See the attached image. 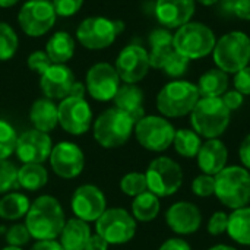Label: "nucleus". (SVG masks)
I'll use <instances>...</instances> for the list:
<instances>
[{
  "label": "nucleus",
  "mask_w": 250,
  "mask_h": 250,
  "mask_svg": "<svg viewBox=\"0 0 250 250\" xmlns=\"http://www.w3.org/2000/svg\"><path fill=\"white\" fill-rule=\"evenodd\" d=\"M66 224L62 204L50 195H41L31 202L25 226L35 240H56Z\"/></svg>",
  "instance_id": "1"
},
{
  "label": "nucleus",
  "mask_w": 250,
  "mask_h": 250,
  "mask_svg": "<svg viewBox=\"0 0 250 250\" xmlns=\"http://www.w3.org/2000/svg\"><path fill=\"white\" fill-rule=\"evenodd\" d=\"M230 110L218 98H199L190 113V125L193 130L207 139H218L230 125Z\"/></svg>",
  "instance_id": "2"
},
{
  "label": "nucleus",
  "mask_w": 250,
  "mask_h": 250,
  "mask_svg": "<svg viewBox=\"0 0 250 250\" xmlns=\"http://www.w3.org/2000/svg\"><path fill=\"white\" fill-rule=\"evenodd\" d=\"M218 201L230 208L239 209L250 202V171L240 166H229L215 176V193Z\"/></svg>",
  "instance_id": "3"
},
{
  "label": "nucleus",
  "mask_w": 250,
  "mask_h": 250,
  "mask_svg": "<svg viewBox=\"0 0 250 250\" xmlns=\"http://www.w3.org/2000/svg\"><path fill=\"white\" fill-rule=\"evenodd\" d=\"M201 95L198 86L188 81H173L161 88L157 95L158 111L168 119L188 116L193 111Z\"/></svg>",
  "instance_id": "4"
},
{
  "label": "nucleus",
  "mask_w": 250,
  "mask_h": 250,
  "mask_svg": "<svg viewBox=\"0 0 250 250\" xmlns=\"http://www.w3.org/2000/svg\"><path fill=\"white\" fill-rule=\"evenodd\" d=\"M135 122L119 108L103 111L94 122V138L105 149L123 146L132 136Z\"/></svg>",
  "instance_id": "5"
},
{
  "label": "nucleus",
  "mask_w": 250,
  "mask_h": 250,
  "mask_svg": "<svg viewBox=\"0 0 250 250\" xmlns=\"http://www.w3.org/2000/svg\"><path fill=\"white\" fill-rule=\"evenodd\" d=\"M214 63L226 73H237L250 63V38L242 31L223 35L212 50Z\"/></svg>",
  "instance_id": "6"
},
{
  "label": "nucleus",
  "mask_w": 250,
  "mask_h": 250,
  "mask_svg": "<svg viewBox=\"0 0 250 250\" xmlns=\"http://www.w3.org/2000/svg\"><path fill=\"white\" fill-rule=\"evenodd\" d=\"M215 34L201 22H188L173 34V47L189 60H198L212 53L215 47Z\"/></svg>",
  "instance_id": "7"
},
{
  "label": "nucleus",
  "mask_w": 250,
  "mask_h": 250,
  "mask_svg": "<svg viewBox=\"0 0 250 250\" xmlns=\"http://www.w3.org/2000/svg\"><path fill=\"white\" fill-rule=\"evenodd\" d=\"M123 29L125 23L122 21L104 16H89L79 23L76 38L88 50H104L114 42Z\"/></svg>",
  "instance_id": "8"
},
{
  "label": "nucleus",
  "mask_w": 250,
  "mask_h": 250,
  "mask_svg": "<svg viewBox=\"0 0 250 250\" xmlns=\"http://www.w3.org/2000/svg\"><path fill=\"white\" fill-rule=\"evenodd\" d=\"M145 177L148 190L158 198L174 195L183 185V171L170 157H158L152 160L146 168Z\"/></svg>",
  "instance_id": "9"
},
{
  "label": "nucleus",
  "mask_w": 250,
  "mask_h": 250,
  "mask_svg": "<svg viewBox=\"0 0 250 250\" xmlns=\"http://www.w3.org/2000/svg\"><path fill=\"white\" fill-rule=\"evenodd\" d=\"M95 233L108 245H125L136 234V220L123 208H107L95 221Z\"/></svg>",
  "instance_id": "10"
},
{
  "label": "nucleus",
  "mask_w": 250,
  "mask_h": 250,
  "mask_svg": "<svg viewBox=\"0 0 250 250\" xmlns=\"http://www.w3.org/2000/svg\"><path fill=\"white\" fill-rule=\"evenodd\" d=\"M135 136L139 145L152 152H163L173 145L174 126L161 116H144L135 125Z\"/></svg>",
  "instance_id": "11"
},
{
  "label": "nucleus",
  "mask_w": 250,
  "mask_h": 250,
  "mask_svg": "<svg viewBox=\"0 0 250 250\" xmlns=\"http://www.w3.org/2000/svg\"><path fill=\"white\" fill-rule=\"evenodd\" d=\"M56 10L48 0H28L18 13V23L28 37H42L56 23Z\"/></svg>",
  "instance_id": "12"
},
{
  "label": "nucleus",
  "mask_w": 250,
  "mask_h": 250,
  "mask_svg": "<svg viewBox=\"0 0 250 250\" xmlns=\"http://www.w3.org/2000/svg\"><path fill=\"white\" fill-rule=\"evenodd\" d=\"M59 125L73 136L86 133L92 126V110L85 97H66L57 105Z\"/></svg>",
  "instance_id": "13"
},
{
  "label": "nucleus",
  "mask_w": 250,
  "mask_h": 250,
  "mask_svg": "<svg viewBox=\"0 0 250 250\" xmlns=\"http://www.w3.org/2000/svg\"><path fill=\"white\" fill-rule=\"evenodd\" d=\"M85 88L91 98L101 103L111 101L120 88V76L110 63H95L86 72Z\"/></svg>",
  "instance_id": "14"
},
{
  "label": "nucleus",
  "mask_w": 250,
  "mask_h": 250,
  "mask_svg": "<svg viewBox=\"0 0 250 250\" xmlns=\"http://www.w3.org/2000/svg\"><path fill=\"white\" fill-rule=\"evenodd\" d=\"M48 161L54 174L62 179H75L83 171L85 154L76 144L63 141L53 146Z\"/></svg>",
  "instance_id": "15"
},
{
  "label": "nucleus",
  "mask_w": 250,
  "mask_h": 250,
  "mask_svg": "<svg viewBox=\"0 0 250 250\" xmlns=\"http://www.w3.org/2000/svg\"><path fill=\"white\" fill-rule=\"evenodd\" d=\"M70 207L76 218L85 223H95L107 209V199L100 188L82 185L73 192Z\"/></svg>",
  "instance_id": "16"
},
{
  "label": "nucleus",
  "mask_w": 250,
  "mask_h": 250,
  "mask_svg": "<svg viewBox=\"0 0 250 250\" xmlns=\"http://www.w3.org/2000/svg\"><path fill=\"white\" fill-rule=\"evenodd\" d=\"M114 67L120 81L125 83H138L148 75L151 67L149 54L144 47L130 44L119 53Z\"/></svg>",
  "instance_id": "17"
},
{
  "label": "nucleus",
  "mask_w": 250,
  "mask_h": 250,
  "mask_svg": "<svg viewBox=\"0 0 250 250\" xmlns=\"http://www.w3.org/2000/svg\"><path fill=\"white\" fill-rule=\"evenodd\" d=\"M53 142L48 133L29 129L18 136L15 154L23 164H42L50 158Z\"/></svg>",
  "instance_id": "18"
},
{
  "label": "nucleus",
  "mask_w": 250,
  "mask_h": 250,
  "mask_svg": "<svg viewBox=\"0 0 250 250\" xmlns=\"http://www.w3.org/2000/svg\"><path fill=\"white\" fill-rule=\"evenodd\" d=\"M75 75L66 64H51L41 76L40 86L45 98L50 100H64L70 95L72 86L75 83Z\"/></svg>",
  "instance_id": "19"
},
{
  "label": "nucleus",
  "mask_w": 250,
  "mask_h": 250,
  "mask_svg": "<svg viewBox=\"0 0 250 250\" xmlns=\"http://www.w3.org/2000/svg\"><path fill=\"white\" fill-rule=\"evenodd\" d=\"M166 223L171 231L180 236L193 234L202 224V215L192 202H176L166 212Z\"/></svg>",
  "instance_id": "20"
},
{
  "label": "nucleus",
  "mask_w": 250,
  "mask_h": 250,
  "mask_svg": "<svg viewBox=\"0 0 250 250\" xmlns=\"http://www.w3.org/2000/svg\"><path fill=\"white\" fill-rule=\"evenodd\" d=\"M195 9V0H157L155 16L167 29H173L190 22Z\"/></svg>",
  "instance_id": "21"
},
{
  "label": "nucleus",
  "mask_w": 250,
  "mask_h": 250,
  "mask_svg": "<svg viewBox=\"0 0 250 250\" xmlns=\"http://www.w3.org/2000/svg\"><path fill=\"white\" fill-rule=\"evenodd\" d=\"M198 166L204 174L217 176L221 170L227 167L229 151L224 142L220 139H208L201 145V149L196 155Z\"/></svg>",
  "instance_id": "22"
},
{
  "label": "nucleus",
  "mask_w": 250,
  "mask_h": 250,
  "mask_svg": "<svg viewBox=\"0 0 250 250\" xmlns=\"http://www.w3.org/2000/svg\"><path fill=\"white\" fill-rule=\"evenodd\" d=\"M116 108L126 113L135 125L145 116L144 110V92L136 83H125L120 85L117 94L113 98Z\"/></svg>",
  "instance_id": "23"
},
{
  "label": "nucleus",
  "mask_w": 250,
  "mask_h": 250,
  "mask_svg": "<svg viewBox=\"0 0 250 250\" xmlns=\"http://www.w3.org/2000/svg\"><path fill=\"white\" fill-rule=\"evenodd\" d=\"M29 120L34 129L41 132H51L59 125V108L50 98H40L32 103L29 110Z\"/></svg>",
  "instance_id": "24"
},
{
  "label": "nucleus",
  "mask_w": 250,
  "mask_h": 250,
  "mask_svg": "<svg viewBox=\"0 0 250 250\" xmlns=\"http://www.w3.org/2000/svg\"><path fill=\"white\" fill-rule=\"evenodd\" d=\"M91 236L92 233L89 224L75 217L66 221L59 237L60 245L64 250H85Z\"/></svg>",
  "instance_id": "25"
},
{
  "label": "nucleus",
  "mask_w": 250,
  "mask_h": 250,
  "mask_svg": "<svg viewBox=\"0 0 250 250\" xmlns=\"http://www.w3.org/2000/svg\"><path fill=\"white\" fill-rule=\"evenodd\" d=\"M149 45L151 51L149 54V64L154 69H161L166 59L173 53V34L167 28H158L154 29L149 34Z\"/></svg>",
  "instance_id": "26"
},
{
  "label": "nucleus",
  "mask_w": 250,
  "mask_h": 250,
  "mask_svg": "<svg viewBox=\"0 0 250 250\" xmlns=\"http://www.w3.org/2000/svg\"><path fill=\"white\" fill-rule=\"evenodd\" d=\"M45 53L54 64H66L75 54V40L66 31L54 32L45 45Z\"/></svg>",
  "instance_id": "27"
},
{
  "label": "nucleus",
  "mask_w": 250,
  "mask_h": 250,
  "mask_svg": "<svg viewBox=\"0 0 250 250\" xmlns=\"http://www.w3.org/2000/svg\"><path fill=\"white\" fill-rule=\"evenodd\" d=\"M201 98H218L229 89V76L221 69H211L205 72L198 82Z\"/></svg>",
  "instance_id": "28"
},
{
  "label": "nucleus",
  "mask_w": 250,
  "mask_h": 250,
  "mask_svg": "<svg viewBox=\"0 0 250 250\" xmlns=\"http://www.w3.org/2000/svg\"><path fill=\"white\" fill-rule=\"evenodd\" d=\"M229 236L242 246H250V207L234 209L229 215Z\"/></svg>",
  "instance_id": "29"
},
{
  "label": "nucleus",
  "mask_w": 250,
  "mask_h": 250,
  "mask_svg": "<svg viewBox=\"0 0 250 250\" xmlns=\"http://www.w3.org/2000/svg\"><path fill=\"white\" fill-rule=\"evenodd\" d=\"M31 202L28 196L19 192H9L0 199V218L7 221H16L26 217Z\"/></svg>",
  "instance_id": "30"
},
{
  "label": "nucleus",
  "mask_w": 250,
  "mask_h": 250,
  "mask_svg": "<svg viewBox=\"0 0 250 250\" xmlns=\"http://www.w3.org/2000/svg\"><path fill=\"white\" fill-rule=\"evenodd\" d=\"M48 182L47 168L42 164H23L18 168V188L29 192L42 189Z\"/></svg>",
  "instance_id": "31"
},
{
  "label": "nucleus",
  "mask_w": 250,
  "mask_h": 250,
  "mask_svg": "<svg viewBox=\"0 0 250 250\" xmlns=\"http://www.w3.org/2000/svg\"><path fill=\"white\" fill-rule=\"evenodd\" d=\"M161 205H160V198L154 195L152 192L146 190L136 198H133L132 202V215L136 221L141 223H149L157 218L160 214Z\"/></svg>",
  "instance_id": "32"
},
{
  "label": "nucleus",
  "mask_w": 250,
  "mask_h": 250,
  "mask_svg": "<svg viewBox=\"0 0 250 250\" xmlns=\"http://www.w3.org/2000/svg\"><path fill=\"white\" fill-rule=\"evenodd\" d=\"M173 145L179 155L185 158H193L198 155L202 141H201V136L195 130L180 129V130H176Z\"/></svg>",
  "instance_id": "33"
},
{
  "label": "nucleus",
  "mask_w": 250,
  "mask_h": 250,
  "mask_svg": "<svg viewBox=\"0 0 250 250\" xmlns=\"http://www.w3.org/2000/svg\"><path fill=\"white\" fill-rule=\"evenodd\" d=\"M18 45L19 38L15 29L9 23L0 21V62L10 60L16 54Z\"/></svg>",
  "instance_id": "34"
},
{
  "label": "nucleus",
  "mask_w": 250,
  "mask_h": 250,
  "mask_svg": "<svg viewBox=\"0 0 250 250\" xmlns=\"http://www.w3.org/2000/svg\"><path fill=\"white\" fill-rule=\"evenodd\" d=\"M120 189L125 195L132 196V198H136L138 195L146 192L148 183H146L145 173L132 171V173L125 174L120 180Z\"/></svg>",
  "instance_id": "35"
},
{
  "label": "nucleus",
  "mask_w": 250,
  "mask_h": 250,
  "mask_svg": "<svg viewBox=\"0 0 250 250\" xmlns=\"http://www.w3.org/2000/svg\"><path fill=\"white\" fill-rule=\"evenodd\" d=\"M18 135L10 123L0 119V160H7L16 148Z\"/></svg>",
  "instance_id": "36"
},
{
  "label": "nucleus",
  "mask_w": 250,
  "mask_h": 250,
  "mask_svg": "<svg viewBox=\"0 0 250 250\" xmlns=\"http://www.w3.org/2000/svg\"><path fill=\"white\" fill-rule=\"evenodd\" d=\"M18 188V167L9 160H0V195Z\"/></svg>",
  "instance_id": "37"
},
{
  "label": "nucleus",
  "mask_w": 250,
  "mask_h": 250,
  "mask_svg": "<svg viewBox=\"0 0 250 250\" xmlns=\"http://www.w3.org/2000/svg\"><path fill=\"white\" fill-rule=\"evenodd\" d=\"M189 62H190L189 59H186L185 56H182L180 53L173 50V53L166 59V62H164L161 69L170 78H180V76H183L188 72Z\"/></svg>",
  "instance_id": "38"
},
{
  "label": "nucleus",
  "mask_w": 250,
  "mask_h": 250,
  "mask_svg": "<svg viewBox=\"0 0 250 250\" xmlns=\"http://www.w3.org/2000/svg\"><path fill=\"white\" fill-rule=\"evenodd\" d=\"M221 9L239 19L250 21V0H221Z\"/></svg>",
  "instance_id": "39"
},
{
  "label": "nucleus",
  "mask_w": 250,
  "mask_h": 250,
  "mask_svg": "<svg viewBox=\"0 0 250 250\" xmlns=\"http://www.w3.org/2000/svg\"><path fill=\"white\" fill-rule=\"evenodd\" d=\"M192 192L199 198H208L215 193V176L199 174L192 182Z\"/></svg>",
  "instance_id": "40"
},
{
  "label": "nucleus",
  "mask_w": 250,
  "mask_h": 250,
  "mask_svg": "<svg viewBox=\"0 0 250 250\" xmlns=\"http://www.w3.org/2000/svg\"><path fill=\"white\" fill-rule=\"evenodd\" d=\"M31 234L26 229L25 224H15L7 229L6 231V242L7 246H15V248H22L31 240Z\"/></svg>",
  "instance_id": "41"
},
{
  "label": "nucleus",
  "mask_w": 250,
  "mask_h": 250,
  "mask_svg": "<svg viewBox=\"0 0 250 250\" xmlns=\"http://www.w3.org/2000/svg\"><path fill=\"white\" fill-rule=\"evenodd\" d=\"M51 3L57 16L69 18L81 10L83 0H51Z\"/></svg>",
  "instance_id": "42"
},
{
  "label": "nucleus",
  "mask_w": 250,
  "mask_h": 250,
  "mask_svg": "<svg viewBox=\"0 0 250 250\" xmlns=\"http://www.w3.org/2000/svg\"><path fill=\"white\" fill-rule=\"evenodd\" d=\"M53 63H51V60H50V57L47 56V53L45 51H34V53H31L29 54V57H28V67L32 70V72H35V73H38L40 76L51 66Z\"/></svg>",
  "instance_id": "43"
},
{
  "label": "nucleus",
  "mask_w": 250,
  "mask_h": 250,
  "mask_svg": "<svg viewBox=\"0 0 250 250\" xmlns=\"http://www.w3.org/2000/svg\"><path fill=\"white\" fill-rule=\"evenodd\" d=\"M227 227H229V215L223 211H217L211 215L207 229L211 236H221L227 233Z\"/></svg>",
  "instance_id": "44"
},
{
  "label": "nucleus",
  "mask_w": 250,
  "mask_h": 250,
  "mask_svg": "<svg viewBox=\"0 0 250 250\" xmlns=\"http://www.w3.org/2000/svg\"><path fill=\"white\" fill-rule=\"evenodd\" d=\"M234 88L242 95H250V66L234 73Z\"/></svg>",
  "instance_id": "45"
},
{
  "label": "nucleus",
  "mask_w": 250,
  "mask_h": 250,
  "mask_svg": "<svg viewBox=\"0 0 250 250\" xmlns=\"http://www.w3.org/2000/svg\"><path fill=\"white\" fill-rule=\"evenodd\" d=\"M245 95H242L239 91L236 89H231V91H226L221 97L223 103L226 104V107L230 110V111H234L237 108H240L243 105V98Z\"/></svg>",
  "instance_id": "46"
},
{
  "label": "nucleus",
  "mask_w": 250,
  "mask_h": 250,
  "mask_svg": "<svg viewBox=\"0 0 250 250\" xmlns=\"http://www.w3.org/2000/svg\"><path fill=\"white\" fill-rule=\"evenodd\" d=\"M239 157H240V161H242L243 167L250 171V135H248L242 141L240 148H239Z\"/></svg>",
  "instance_id": "47"
},
{
  "label": "nucleus",
  "mask_w": 250,
  "mask_h": 250,
  "mask_svg": "<svg viewBox=\"0 0 250 250\" xmlns=\"http://www.w3.org/2000/svg\"><path fill=\"white\" fill-rule=\"evenodd\" d=\"M158 250H192V248L183 239H168L160 246Z\"/></svg>",
  "instance_id": "48"
},
{
  "label": "nucleus",
  "mask_w": 250,
  "mask_h": 250,
  "mask_svg": "<svg viewBox=\"0 0 250 250\" xmlns=\"http://www.w3.org/2000/svg\"><path fill=\"white\" fill-rule=\"evenodd\" d=\"M108 246H110V245H108L101 236H98V234L95 233V234H92V236L89 237L85 250H108Z\"/></svg>",
  "instance_id": "49"
},
{
  "label": "nucleus",
  "mask_w": 250,
  "mask_h": 250,
  "mask_svg": "<svg viewBox=\"0 0 250 250\" xmlns=\"http://www.w3.org/2000/svg\"><path fill=\"white\" fill-rule=\"evenodd\" d=\"M29 250H64L57 240H35Z\"/></svg>",
  "instance_id": "50"
},
{
  "label": "nucleus",
  "mask_w": 250,
  "mask_h": 250,
  "mask_svg": "<svg viewBox=\"0 0 250 250\" xmlns=\"http://www.w3.org/2000/svg\"><path fill=\"white\" fill-rule=\"evenodd\" d=\"M85 85L81 83V82H75L73 86H72V91H70V95L69 97H83L85 95Z\"/></svg>",
  "instance_id": "51"
},
{
  "label": "nucleus",
  "mask_w": 250,
  "mask_h": 250,
  "mask_svg": "<svg viewBox=\"0 0 250 250\" xmlns=\"http://www.w3.org/2000/svg\"><path fill=\"white\" fill-rule=\"evenodd\" d=\"M19 0H0V7L3 9H7V7H12L18 3Z\"/></svg>",
  "instance_id": "52"
},
{
  "label": "nucleus",
  "mask_w": 250,
  "mask_h": 250,
  "mask_svg": "<svg viewBox=\"0 0 250 250\" xmlns=\"http://www.w3.org/2000/svg\"><path fill=\"white\" fill-rule=\"evenodd\" d=\"M208 250H237L236 248H231V246H227V245H217V246H212Z\"/></svg>",
  "instance_id": "53"
},
{
  "label": "nucleus",
  "mask_w": 250,
  "mask_h": 250,
  "mask_svg": "<svg viewBox=\"0 0 250 250\" xmlns=\"http://www.w3.org/2000/svg\"><path fill=\"white\" fill-rule=\"evenodd\" d=\"M195 1H198V3H201L204 6H212V4L218 3L220 0H195Z\"/></svg>",
  "instance_id": "54"
},
{
  "label": "nucleus",
  "mask_w": 250,
  "mask_h": 250,
  "mask_svg": "<svg viewBox=\"0 0 250 250\" xmlns=\"http://www.w3.org/2000/svg\"><path fill=\"white\" fill-rule=\"evenodd\" d=\"M1 250H23L22 248H15V246H6V248H3Z\"/></svg>",
  "instance_id": "55"
}]
</instances>
